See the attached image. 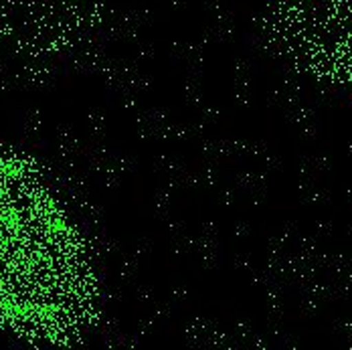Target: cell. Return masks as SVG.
Masks as SVG:
<instances>
[{
    "instance_id": "6da1fadb",
    "label": "cell",
    "mask_w": 352,
    "mask_h": 350,
    "mask_svg": "<svg viewBox=\"0 0 352 350\" xmlns=\"http://www.w3.org/2000/svg\"><path fill=\"white\" fill-rule=\"evenodd\" d=\"M98 310L83 235L35 168L0 150V330L67 344L94 328Z\"/></svg>"
}]
</instances>
